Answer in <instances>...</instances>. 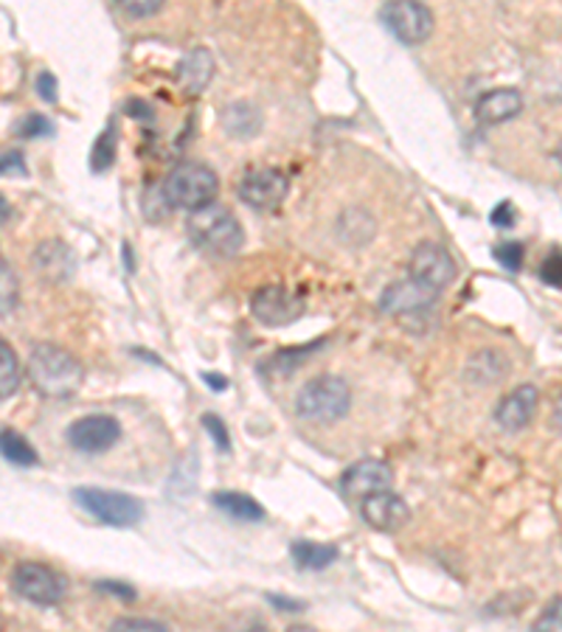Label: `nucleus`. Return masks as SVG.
I'll use <instances>...</instances> for the list:
<instances>
[{"label": "nucleus", "instance_id": "1", "mask_svg": "<svg viewBox=\"0 0 562 632\" xmlns=\"http://www.w3.org/2000/svg\"><path fill=\"white\" fill-rule=\"evenodd\" d=\"M28 380L48 400H65L82 388V363L57 343H37L28 355Z\"/></svg>", "mask_w": 562, "mask_h": 632}, {"label": "nucleus", "instance_id": "2", "mask_svg": "<svg viewBox=\"0 0 562 632\" xmlns=\"http://www.w3.org/2000/svg\"><path fill=\"white\" fill-rule=\"evenodd\" d=\"M186 231L188 239H192L200 251L220 258L240 253L242 242H245L240 220H237L231 214V208L222 206V203H208V206L200 208V211L188 214Z\"/></svg>", "mask_w": 562, "mask_h": 632}, {"label": "nucleus", "instance_id": "3", "mask_svg": "<svg viewBox=\"0 0 562 632\" xmlns=\"http://www.w3.org/2000/svg\"><path fill=\"white\" fill-rule=\"evenodd\" d=\"M217 188L220 183H217L214 169H208L206 163L183 161L169 172L167 183H163V197L169 206L183 208V211H200L208 203H214Z\"/></svg>", "mask_w": 562, "mask_h": 632}, {"label": "nucleus", "instance_id": "4", "mask_svg": "<svg viewBox=\"0 0 562 632\" xmlns=\"http://www.w3.org/2000/svg\"><path fill=\"white\" fill-rule=\"evenodd\" d=\"M352 407V391L349 386L341 380V377L323 375L316 380L307 382L296 397V411L301 420L318 422V425H326V422H337L341 416H346Z\"/></svg>", "mask_w": 562, "mask_h": 632}, {"label": "nucleus", "instance_id": "5", "mask_svg": "<svg viewBox=\"0 0 562 632\" xmlns=\"http://www.w3.org/2000/svg\"><path fill=\"white\" fill-rule=\"evenodd\" d=\"M77 504L82 506L91 517H96L104 526H116V529H133L144 517V504L138 497L124 495V492L99 490V486H82L73 492Z\"/></svg>", "mask_w": 562, "mask_h": 632}, {"label": "nucleus", "instance_id": "6", "mask_svg": "<svg viewBox=\"0 0 562 632\" xmlns=\"http://www.w3.org/2000/svg\"><path fill=\"white\" fill-rule=\"evenodd\" d=\"M14 594L39 607H54L68 594V579L43 562H20L12 571Z\"/></svg>", "mask_w": 562, "mask_h": 632}, {"label": "nucleus", "instance_id": "7", "mask_svg": "<svg viewBox=\"0 0 562 632\" xmlns=\"http://www.w3.org/2000/svg\"><path fill=\"white\" fill-rule=\"evenodd\" d=\"M388 32L394 34L405 46H420L434 32V12L425 3L414 0H400V3H386L380 12Z\"/></svg>", "mask_w": 562, "mask_h": 632}, {"label": "nucleus", "instance_id": "8", "mask_svg": "<svg viewBox=\"0 0 562 632\" xmlns=\"http://www.w3.org/2000/svg\"><path fill=\"white\" fill-rule=\"evenodd\" d=\"M287 192H290L287 174L273 166L251 169L240 181V186H237L240 200L245 206L256 208V211H276L285 203Z\"/></svg>", "mask_w": 562, "mask_h": 632}, {"label": "nucleus", "instance_id": "9", "mask_svg": "<svg viewBox=\"0 0 562 632\" xmlns=\"http://www.w3.org/2000/svg\"><path fill=\"white\" fill-rule=\"evenodd\" d=\"M251 312L259 323H265L271 330L290 326V323L305 312V296L290 292L282 285H267L253 292Z\"/></svg>", "mask_w": 562, "mask_h": 632}, {"label": "nucleus", "instance_id": "10", "mask_svg": "<svg viewBox=\"0 0 562 632\" xmlns=\"http://www.w3.org/2000/svg\"><path fill=\"white\" fill-rule=\"evenodd\" d=\"M411 278H416L420 285L431 287V290L441 292L447 285H452V278H456V262H452L450 253L445 251L436 242H422V245L414 248L411 253Z\"/></svg>", "mask_w": 562, "mask_h": 632}, {"label": "nucleus", "instance_id": "11", "mask_svg": "<svg viewBox=\"0 0 562 632\" xmlns=\"http://www.w3.org/2000/svg\"><path fill=\"white\" fill-rule=\"evenodd\" d=\"M122 439V425L107 413H91L68 427V445L84 456H96V452L111 450Z\"/></svg>", "mask_w": 562, "mask_h": 632}, {"label": "nucleus", "instance_id": "12", "mask_svg": "<svg viewBox=\"0 0 562 632\" xmlns=\"http://www.w3.org/2000/svg\"><path fill=\"white\" fill-rule=\"evenodd\" d=\"M391 481H394V472H391V467H388L386 461L363 459L343 472L341 492L349 497V501L363 504L366 497L377 495V492L391 490Z\"/></svg>", "mask_w": 562, "mask_h": 632}, {"label": "nucleus", "instance_id": "13", "mask_svg": "<svg viewBox=\"0 0 562 632\" xmlns=\"http://www.w3.org/2000/svg\"><path fill=\"white\" fill-rule=\"evenodd\" d=\"M436 296L439 292L420 285L416 278H405V281H397L382 292L380 310L388 312V315H422V312L434 307Z\"/></svg>", "mask_w": 562, "mask_h": 632}, {"label": "nucleus", "instance_id": "14", "mask_svg": "<svg viewBox=\"0 0 562 632\" xmlns=\"http://www.w3.org/2000/svg\"><path fill=\"white\" fill-rule=\"evenodd\" d=\"M360 515H363V520L369 522L371 529L397 531L408 522L411 509H408V504L400 495H397V492L388 490V492H377V495L366 497V501L360 504Z\"/></svg>", "mask_w": 562, "mask_h": 632}, {"label": "nucleus", "instance_id": "15", "mask_svg": "<svg viewBox=\"0 0 562 632\" xmlns=\"http://www.w3.org/2000/svg\"><path fill=\"white\" fill-rule=\"evenodd\" d=\"M537 402H540V391L531 382H524V386H517L512 394L501 400V405L495 407V422H498L501 430H524L531 422V416H535Z\"/></svg>", "mask_w": 562, "mask_h": 632}, {"label": "nucleus", "instance_id": "16", "mask_svg": "<svg viewBox=\"0 0 562 632\" xmlns=\"http://www.w3.org/2000/svg\"><path fill=\"white\" fill-rule=\"evenodd\" d=\"M524 111V96L515 88H495L484 93L475 104V116L481 124H504Z\"/></svg>", "mask_w": 562, "mask_h": 632}, {"label": "nucleus", "instance_id": "17", "mask_svg": "<svg viewBox=\"0 0 562 632\" xmlns=\"http://www.w3.org/2000/svg\"><path fill=\"white\" fill-rule=\"evenodd\" d=\"M214 77V57L208 48L197 46L177 62V82L188 96H197L208 88Z\"/></svg>", "mask_w": 562, "mask_h": 632}, {"label": "nucleus", "instance_id": "18", "mask_svg": "<svg viewBox=\"0 0 562 632\" xmlns=\"http://www.w3.org/2000/svg\"><path fill=\"white\" fill-rule=\"evenodd\" d=\"M222 127L228 136L240 138V141H251L262 127V113L253 107L251 102H233L222 111Z\"/></svg>", "mask_w": 562, "mask_h": 632}, {"label": "nucleus", "instance_id": "19", "mask_svg": "<svg viewBox=\"0 0 562 632\" xmlns=\"http://www.w3.org/2000/svg\"><path fill=\"white\" fill-rule=\"evenodd\" d=\"M34 265L39 273H46L51 278H68L73 273V253L62 245V242H43L34 251Z\"/></svg>", "mask_w": 562, "mask_h": 632}, {"label": "nucleus", "instance_id": "20", "mask_svg": "<svg viewBox=\"0 0 562 632\" xmlns=\"http://www.w3.org/2000/svg\"><path fill=\"white\" fill-rule=\"evenodd\" d=\"M211 504L217 506L222 515L242 522H259L265 517V509H262L251 495H242V492H214Z\"/></svg>", "mask_w": 562, "mask_h": 632}, {"label": "nucleus", "instance_id": "21", "mask_svg": "<svg viewBox=\"0 0 562 632\" xmlns=\"http://www.w3.org/2000/svg\"><path fill=\"white\" fill-rule=\"evenodd\" d=\"M293 560H296L298 568L307 571H323L326 565L337 560V549L335 545H323V542H312V540H296L290 549Z\"/></svg>", "mask_w": 562, "mask_h": 632}, {"label": "nucleus", "instance_id": "22", "mask_svg": "<svg viewBox=\"0 0 562 632\" xmlns=\"http://www.w3.org/2000/svg\"><path fill=\"white\" fill-rule=\"evenodd\" d=\"M0 447H3V459L12 461L18 467H34L37 464V452L28 445L20 433H14L12 427H3L0 433Z\"/></svg>", "mask_w": 562, "mask_h": 632}, {"label": "nucleus", "instance_id": "23", "mask_svg": "<svg viewBox=\"0 0 562 632\" xmlns=\"http://www.w3.org/2000/svg\"><path fill=\"white\" fill-rule=\"evenodd\" d=\"M18 386H20L18 355H14L12 346L3 341L0 343V397H3V400H9V397L18 391Z\"/></svg>", "mask_w": 562, "mask_h": 632}, {"label": "nucleus", "instance_id": "24", "mask_svg": "<svg viewBox=\"0 0 562 632\" xmlns=\"http://www.w3.org/2000/svg\"><path fill=\"white\" fill-rule=\"evenodd\" d=\"M113 161H116V129L107 127L102 136L96 138V143H93L91 169L93 172H107V169L113 166Z\"/></svg>", "mask_w": 562, "mask_h": 632}, {"label": "nucleus", "instance_id": "25", "mask_svg": "<svg viewBox=\"0 0 562 632\" xmlns=\"http://www.w3.org/2000/svg\"><path fill=\"white\" fill-rule=\"evenodd\" d=\"M0 315L9 318L14 312V307H18V278H14V271L9 267V262L3 258L0 262Z\"/></svg>", "mask_w": 562, "mask_h": 632}, {"label": "nucleus", "instance_id": "26", "mask_svg": "<svg viewBox=\"0 0 562 632\" xmlns=\"http://www.w3.org/2000/svg\"><path fill=\"white\" fill-rule=\"evenodd\" d=\"M531 632H562V596L546 605L543 613L537 616V621L531 624Z\"/></svg>", "mask_w": 562, "mask_h": 632}, {"label": "nucleus", "instance_id": "27", "mask_svg": "<svg viewBox=\"0 0 562 632\" xmlns=\"http://www.w3.org/2000/svg\"><path fill=\"white\" fill-rule=\"evenodd\" d=\"M524 256L526 251L520 242H504V245L495 248V258H498L501 265H504L509 273H517L524 267Z\"/></svg>", "mask_w": 562, "mask_h": 632}, {"label": "nucleus", "instance_id": "28", "mask_svg": "<svg viewBox=\"0 0 562 632\" xmlns=\"http://www.w3.org/2000/svg\"><path fill=\"white\" fill-rule=\"evenodd\" d=\"M18 133L23 138H48L54 133V124L46 116H39V113H28Z\"/></svg>", "mask_w": 562, "mask_h": 632}, {"label": "nucleus", "instance_id": "29", "mask_svg": "<svg viewBox=\"0 0 562 632\" xmlns=\"http://www.w3.org/2000/svg\"><path fill=\"white\" fill-rule=\"evenodd\" d=\"M540 278H543L549 287H557L562 290V251H551L549 256L543 258V265H540Z\"/></svg>", "mask_w": 562, "mask_h": 632}, {"label": "nucleus", "instance_id": "30", "mask_svg": "<svg viewBox=\"0 0 562 632\" xmlns=\"http://www.w3.org/2000/svg\"><path fill=\"white\" fill-rule=\"evenodd\" d=\"M111 632H169L161 621L152 619H116L111 624Z\"/></svg>", "mask_w": 562, "mask_h": 632}, {"label": "nucleus", "instance_id": "31", "mask_svg": "<svg viewBox=\"0 0 562 632\" xmlns=\"http://www.w3.org/2000/svg\"><path fill=\"white\" fill-rule=\"evenodd\" d=\"M203 427H206L208 436L214 439L217 450H220V452L231 450V439H228V430H226V425H222L220 416H214V413H206V416H203Z\"/></svg>", "mask_w": 562, "mask_h": 632}, {"label": "nucleus", "instance_id": "32", "mask_svg": "<svg viewBox=\"0 0 562 632\" xmlns=\"http://www.w3.org/2000/svg\"><path fill=\"white\" fill-rule=\"evenodd\" d=\"M122 9L129 18H152L163 9V0H124Z\"/></svg>", "mask_w": 562, "mask_h": 632}, {"label": "nucleus", "instance_id": "33", "mask_svg": "<svg viewBox=\"0 0 562 632\" xmlns=\"http://www.w3.org/2000/svg\"><path fill=\"white\" fill-rule=\"evenodd\" d=\"M490 220L495 228H512L515 226V206H512V203H501V206L492 211Z\"/></svg>", "mask_w": 562, "mask_h": 632}, {"label": "nucleus", "instance_id": "34", "mask_svg": "<svg viewBox=\"0 0 562 632\" xmlns=\"http://www.w3.org/2000/svg\"><path fill=\"white\" fill-rule=\"evenodd\" d=\"M99 590L102 594H113V596H118V599H127V601H133L136 599V590L129 585H122V582H99Z\"/></svg>", "mask_w": 562, "mask_h": 632}, {"label": "nucleus", "instance_id": "35", "mask_svg": "<svg viewBox=\"0 0 562 632\" xmlns=\"http://www.w3.org/2000/svg\"><path fill=\"white\" fill-rule=\"evenodd\" d=\"M37 93L46 99V102H57V79H54L51 73H39Z\"/></svg>", "mask_w": 562, "mask_h": 632}, {"label": "nucleus", "instance_id": "36", "mask_svg": "<svg viewBox=\"0 0 562 632\" xmlns=\"http://www.w3.org/2000/svg\"><path fill=\"white\" fill-rule=\"evenodd\" d=\"M3 174H26V163H23V156L20 152H7L3 156Z\"/></svg>", "mask_w": 562, "mask_h": 632}, {"label": "nucleus", "instance_id": "37", "mask_svg": "<svg viewBox=\"0 0 562 632\" xmlns=\"http://www.w3.org/2000/svg\"><path fill=\"white\" fill-rule=\"evenodd\" d=\"M267 601H271V605H276V607H285L287 613H298V610H301V601L287 599V596H267Z\"/></svg>", "mask_w": 562, "mask_h": 632}, {"label": "nucleus", "instance_id": "38", "mask_svg": "<svg viewBox=\"0 0 562 632\" xmlns=\"http://www.w3.org/2000/svg\"><path fill=\"white\" fill-rule=\"evenodd\" d=\"M203 380H206L208 386H211V388H217V391H226V386H228V380H226V377H220V375H211V371H206V375H203Z\"/></svg>", "mask_w": 562, "mask_h": 632}, {"label": "nucleus", "instance_id": "39", "mask_svg": "<svg viewBox=\"0 0 562 632\" xmlns=\"http://www.w3.org/2000/svg\"><path fill=\"white\" fill-rule=\"evenodd\" d=\"M551 425H554L557 430L562 433V391H560V397H557V402H554V411H551Z\"/></svg>", "mask_w": 562, "mask_h": 632}, {"label": "nucleus", "instance_id": "40", "mask_svg": "<svg viewBox=\"0 0 562 632\" xmlns=\"http://www.w3.org/2000/svg\"><path fill=\"white\" fill-rule=\"evenodd\" d=\"M554 158H557V163H560V169H562V141L557 143V149H554Z\"/></svg>", "mask_w": 562, "mask_h": 632}, {"label": "nucleus", "instance_id": "41", "mask_svg": "<svg viewBox=\"0 0 562 632\" xmlns=\"http://www.w3.org/2000/svg\"><path fill=\"white\" fill-rule=\"evenodd\" d=\"M3 222H9V200L3 197Z\"/></svg>", "mask_w": 562, "mask_h": 632}, {"label": "nucleus", "instance_id": "42", "mask_svg": "<svg viewBox=\"0 0 562 632\" xmlns=\"http://www.w3.org/2000/svg\"><path fill=\"white\" fill-rule=\"evenodd\" d=\"M290 632H316V630H312V627H293Z\"/></svg>", "mask_w": 562, "mask_h": 632}, {"label": "nucleus", "instance_id": "43", "mask_svg": "<svg viewBox=\"0 0 562 632\" xmlns=\"http://www.w3.org/2000/svg\"><path fill=\"white\" fill-rule=\"evenodd\" d=\"M248 632H267L265 627H253V630H248Z\"/></svg>", "mask_w": 562, "mask_h": 632}]
</instances>
